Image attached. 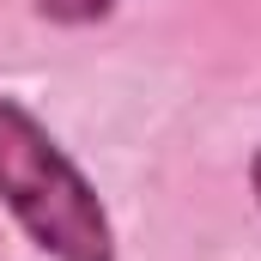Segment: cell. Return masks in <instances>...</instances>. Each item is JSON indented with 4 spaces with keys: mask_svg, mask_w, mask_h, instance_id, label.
<instances>
[{
    "mask_svg": "<svg viewBox=\"0 0 261 261\" xmlns=\"http://www.w3.org/2000/svg\"><path fill=\"white\" fill-rule=\"evenodd\" d=\"M0 206L18 219V231L43 255L116 261V231H110V213L91 189V176L6 91H0Z\"/></svg>",
    "mask_w": 261,
    "mask_h": 261,
    "instance_id": "obj_1",
    "label": "cell"
},
{
    "mask_svg": "<svg viewBox=\"0 0 261 261\" xmlns=\"http://www.w3.org/2000/svg\"><path fill=\"white\" fill-rule=\"evenodd\" d=\"M31 6L49 24H97V18L116 12V0H31Z\"/></svg>",
    "mask_w": 261,
    "mask_h": 261,
    "instance_id": "obj_2",
    "label": "cell"
},
{
    "mask_svg": "<svg viewBox=\"0 0 261 261\" xmlns=\"http://www.w3.org/2000/svg\"><path fill=\"white\" fill-rule=\"evenodd\" d=\"M249 182H255V200H261V152H255V164H249Z\"/></svg>",
    "mask_w": 261,
    "mask_h": 261,
    "instance_id": "obj_3",
    "label": "cell"
}]
</instances>
